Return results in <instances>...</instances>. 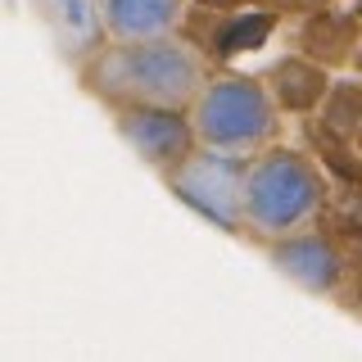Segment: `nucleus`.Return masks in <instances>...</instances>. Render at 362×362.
Wrapping results in <instances>:
<instances>
[{"mask_svg": "<svg viewBox=\"0 0 362 362\" xmlns=\"http://www.w3.org/2000/svg\"><path fill=\"white\" fill-rule=\"evenodd\" d=\"M209 54L195 37L168 32L150 41H105L86 64H77V86L105 109L122 105H177L190 109L199 86L213 73Z\"/></svg>", "mask_w": 362, "mask_h": 362, "instance_id": "f257e3e1", "label": "nucleus"}, {"mask_svg": "<svg viewBox=\"0 0 362 362\" xmlns=\"http://www.w3.org/2000/svg\"><path fill=\"white\" fill-rule=\"evenodd\" d=\"M331 173L308 145L276 141L249 158L245 181V235L258 245L281 240L299 226L322 222V209L331 199Z\"/></svg>", "mask_w": 362, "mask_h": 362, "instance_id": "f03ea898", "label": "nucleus"}, {"mask_svg": "<svg viewBox=\"0 0 362 362\" xmlns=\"http://www.w3.org/2000/svg\"><path fill=\"white\" fill-rule=\"evenodd\" d=\"M286 118L290 113L276 105L263 73H245V68H231V64L213 68L209 82L199 86V95L190 100V122H195L199 145L245 154V158L286 141Z\"/></svg>", "mask_w": 362, "mask_h": 362, "instance_id": "7ed1b4c3", "label": "nucleus"}, {"mask_svg": "<svg viewBox=\"0 0 362 362\" xmlns=\"http://www.w3.org/2000/svg\"><path fill=\"white\" fill-rule=\"evenodd\" d=\"M245 181H249V158L226 154L213 145L190 150L173 173H163V186L173 190L186 209H195L209 226L226 235H245Z\"/></svg>", "mask_w": 362, "mask_h": 362, "instance_id": "20e7f679", "label": "nucleus"}, {"mask_svg": "<svg viewBox=\"0 0 362 362\" xmlns=\"http://www.w3.org/2000/svg\"><path fill=\"white\" fill-rule=\"evenodd\" d=\"M263 254L276 276H286L294 290L313 294V299H339L349 286V267H354V245L344 235H335L326 222L267 240Z\"/></svg>", "mask_w": 362, "mask_h": 362, "instance_id": "39448f33", "label": "nucleus"}, {"mask_svg": "<svg viewBox=\"0 0 362 362\" xmlns=\"http://www.w3.org/2000/svg\"><path fill=\"white\" fill-rule=\"evenodd\" d=\"M109 118H113L118 141L158 177L173 173L190 150H199L190 109H177V105H122V109H109Z\"/></svg>", "mask_w": 362, "mask_h": 362, "instance_id": "423d86ee", "label": "nucleus"}, {"mask_svg": "<svg viewBox=\"0 0 362 362\" xmlns=\"http://www.w3.org/2000/svg\"><path fill=\"white\" fill-rule=\"evenodd\" d=\"M290 45L303 54H313L317 64H326L331 73H354L358 54H362V14L349 5H335L331 9H317L308 18H294V32H290Z\"/></svg>", "mask_w": 362, "mask_h": 362, "instance_id": "0eeeda50", "label": "nucleus"}, {"mask_svg": "<svg viewBox=\"0 0 362 362\" xmlns=\"http://www.w3.org/2000/svg\"><path fill=\"white\" fill-rule=\"evenodd\" d=\"M41 28L50 32L54 50L64 54L68 68L86 64L100 45L109 41L105 14H100V0H32Z\"/></svg>", "mask_w": 362, "mask_h": 362, "instance_id": "6e6552de", "label": "nucleus"}, {"mask_svg": "<svg viewBox=\"0 0 362 362\" xmlns=\"http://www.w3.org/2000/svg\"><path fill=\"white\" fill-rule=\"evenodd\" d=\"M263 82L290 118H313V113L322 109L335 73L326 64H317L313 54H303V50H286L263 68Z\"/></svg>", "mask_w": 362, "mask_h": 362, "instance_id": "1a4fd4ad", "label": "nucleus"}, {"mask_svg": "<svg viewBox=\"0 0 362 362\" xmlns=\"http://www.w3.org/2000/svg\"><path fill=\"white\" fill-rule=\"evenodd\" d=\"M190 0H100L109 41H150L181 32L190 18Z\"/></svg>", "mask_w": 362, "mask_h": 362, "instance_id": "9d476101", "label": "nucleus"}, {"mask_svg": "<svg viewBox=\"0 0 362 362\" xmlns=\"http://www.w3.org/2000/svg\"><path fill=\"white\" fill-rule=\"evenodd\" d=\"M308 122H317L322 132L339 136V141H358V132H362V73H335L322 109Z\"/></svg>", "mask_w": 362, "mask_h": 362, "instance_id": "9b49d317", "label": "nucleus"}, {"mask_svg": "<svg viewBox=\"0 0 362 362\" xmlns=\"http://www.w3.org/2000/svg\"><path fill=\"white\" fill-rule=\"evenodd\" d=\"M322 222L349 245H362V181H331V199L322 209Z\"/></svg>", "mask_w": 362, "mask_h": 362, "instance_id": "f8f14e48", "label": "nucleus"}, {"mask_svg": "<svg viewBox=\"0 0 362 362\" xmlns=\"http://www.w3.org/2000/svg\"><path fill=\"white\" fill-rule=\"evenodd\" d=\"M335 0H254V9H267V14H276L281 23H294V18H308L317 9H331Z\"/></svg>", "mask_w": 362, "mask_h": 362, "instance_id": "ddd939ff", "label": "nucleus"}, {"mask_svg": "<svg viewBox=\"0 0 362 362\" xmlns=\"http://www.w3.org/2000/svg\"><path fill=\"white\" fill-rule=\"evenodd\" d=\"M190 5L209 14H240V9H254V0H190Z\"/></svg>", "mask_w": 362, "mask_h": 362, "instance_id": "4468645a", "label": "nucleus"}, {"mask_svg": "<svg viewBox=\"0 0 362 362\" xmlns=\"http://www.w3.org/2000/svg\"><path fill=\"white\" fill-rule=\"evenodd\" d=\"M354 73H362V54H358V64H354Z\"/></svg>", "mask_w": 362, "mask_h": 362, "instance_id": "2eb2a0df", "label": "nucleus"}, {"mask_svg": "<svg viewBox=\"0 0 362 362\" xmlns=\"http://www.w3.org/2000/svg\"><path fill=\"white\" fill-rule=\"evenodd\" d=\"M354 145H358V150H362V132H358V141H354Z\"/></svg>", "mask_w": 362, "mask_h": 362, "instance_id": "dca6fc26", "label": "nucleus"}, {"mask_svg": "<svg viewBox=\"0 0 362 362\" xmlns=\"http://www.w3.org/2000/svg\"><path fill=\"white\" fill-rule=\"evenodd\" d=\"M358 317H362V313H358Z\"/></svg>", "mask_w": 362, "mask_h": 362, "instance_id": "f3484780", "label": "nucleus"}]
</instances>
